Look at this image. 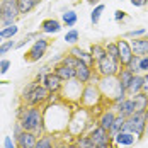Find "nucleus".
I'll list each match as a JSON object with an SVG mask.
<instances>
[{
  "label": "nucleus",
  "mask_w": 148,
  "mask_h": 148,
  "mask_svg": "<svg viewBox=\"0 0 148 148\" xmlns=\"http://www.w3.org/2000/svg\"><path fill=\"white\" fill-rule=\"evenodd\" d=\"M41 84L51 94H60L61 92V87H63V80L55 72H46L45 77H43V80H41Z\"/></svg>",
  "instance_id": "obj_12"
},
{
  "label": "nucleus",
  "mask_w": 148,
  "mask_h": 148,
  "mask_svg": "<svg viewBox=\"0 0 148 148\" xmlns=\"http://www.w3.org/2000/svg\"><path fill=\"white\" fill-rule=\"evenodd\" d=\"M140 73H143V75L148 73V55L140 56Z\"/></svg>",
  "instance_id": "obj_40"
},
{
  "label": "nucleus",
  "mask_w": 148,
  "mask_h": 148,
  "mask_svg": "<svg viewBox=\"0 0 148 148\" xmlns=\"http://www.w3.org/2000/svg\"><path fill=\"white\" fill-rule=\"evenodd\" d=\"M123 131H130L138 136V140H141L147 133V119H145V111H136L130 118H126L124 123V130Z\"/></svg>",
  "instance_id": "obj_7"
},
{
  "label": "nucleus",
  "mask_w": 148,
  "mask_h": 148,
  "mask_svg": "<svg viewBox=\"0 0 148 148\" xmlns=\"http://www.w3.org/2000/svg\"><path fill=\"white\" fill-rule=\"evenodd\" d=\"M92 75H94V68L89 66V65H85V63H82V61L78 60V65H77V68H75V78L80 80V82L85 85V84L90 82Z\"/></svg>",
  "instance_id": "obj_18"
},
{
  "label": "nucleus",
  "mask_w": 148,
  "mask_h": 148,
  "mask_svg": "<svg viewBox=\"0 0 148 148\" xmlns=\"http://www.w3.org/2000/svg\"><path fill=\"white\" fill-rule=\"evenodd\" d=\"M2 43H3V39H2V38H0V45H2Z\"/></svg>",
  "instance_id": "obj_52"
},
{
  "label": "nucleus",
  "mask_w": 148,
  "mask_h": 148,
  "mask_svg": "<svg viewBox=\"0 0 148 148\" xmlns=\"http://www.w3.org/2000/svg\"><path fill=\"white\" fill-rule=\"evenodd\" d=\"M2 148H17L15 140L14 138H10V136H5V138H3V147Z\"/></svg>",
  "instance_id": "obj_44"
},
{
  "label": "nucleus",
  "mask_w": 148,
  "mask_h": 148,
  "mask_svg": "<svg viewBox=\"0 0 148 148\" xmlns=\"http://www.w3.org/2000/svg\"><path fill=\"white\" fill-rule=\"evenodd\" d=\"M126 68L134 75L140 73V56H133V58L130 60V63L126 65Z\"/></svg>",
  "instance_id": "obj_38"
},
{
  "label": "nucleus",
  "mask_w": 148,
  "mask_h": 148,
  "mask_svg": "<svg viewBox=\"0 0 148 148\" xmlns=\"http://www.w3.org/2000/svg\"><path fill=\"white\" fill-rule=\"evenodd\" d=\"M94 123H95V118L92 116V111H90V109H85V107L73 109L72 119H70V123H68L66 134L72 136V138H77V136H80V134H85Z\"/></svg>",
  "instance_id": "obj_3"
},
{
  "label": "nucleus",
  "mask_w": 148,
  "mask_h": 148,
  "mask_svg": "<svg viewBox=\"0 0 148 148\" xmlns=\"http://www.w3.org/2000/svg\"><path fill=\"white\" fill-rule=\"evenodd\" d=\"M112 141H114V147L116 148H130L133 145H136L140 140H138L136 134L130 133V131H121V133H118L112 138Z\"/></svg>",
  "instance_id": "obj_13"
},
{
  "label": "nucleus",
  "mask_w": 148,
  "mask_h": 148,
  "mask_svg": "<svg viewBox=\"0 0 148 148\" xmlns=\"http://www.w3.org/2000/svg\"><path fill=\"white\" fill-rule=\"evenodd\" d=\"M104 10H106V5H104V3H99V5L94 7V10H92V14H90V21H92V24H99L101 15H102Z\"/></svg>",
  "instance_id": "obj_34"
},
{
  "label": "nucleus",
  "mask_w": 148,
  "mask_h": 148,
  "mask_svg": "<svg viewBox=\"0 0 148 148\" xmlns=\"http://www.w3.org/2000/svg\"><path fill=\"white\" fill-rule=\"evenodd\" d=\"M10 60H7V58H2L0 60V75H5L9 70H10Z\"/></svg>",
  "instance_id": "obj_41"
},
{
  "label": "nucleus",
  "mask_w": 148,
  "mask_h": 148,
  "mask_svg": "<svg viewBox=\"0 0 148 148\" xmlns=\"http://www.w3.org/2000/svg\"><path fill=\"white\" fill-rule=\"evenodd\" d=\"M111 109L116 111V114L119 116H124V118H130L131 114L136 112V107H134V101L131 97H126L123 102L119 104H111Z\"/></svg>",
  "instance_id": "obj_15"
},
{
  "label": "nucleus",
  "mask_w": 148,
  "mask_h": 148,
  "mask_svg": "<svg viewBox=\"0 0 148 148\" xmlns=\"http://www.w3.org/2000/svg\"><path fill=\"white\" fill-rule=\"evenodd\" d=\"M145 119H147V130H148V107L145 109Z\"/></svg>",
  "instance_id": "obj_50"
},
{
  "label": "nucleus",
  "mask_w": 148,
  "mask_h": 148,
  "mask_svg": "<svg viewBox=\"0 0 148 148\" xmlns=\"http://www.w3.org/2000/svg\"><path fill=\"white\" fill-rule=\"evenodd\" d=\"M48 95H49V92L46 89L43 84H38L34 89L29 92V95L24 99V101H21L22 104H26V106H39V107H43L48 101Z\"/></svg>",
  "instance_id": "obj_11"
},
{
  "label": "nucleus",
  "mask_w": 148,
  "mask_h": 148,
  "mask_svg": "<svg viewBox=\"0 0 148 148\" xmlns=\"http://www.w3.org/2000/svg\"><path fill=\"white\" fill-rule=\"evenodd\" d=\"M131 99L134 101V107H136V111H145V109L148 107V95H145L143 92L131 95Z\"/></svg>",
  "instance_id": "obj_31"
},
{
  "label": "nucleus",
  "mask_w": 148,
  "mask_h": 148,
  "mask_svg": "<svg viewBox=\"0 0 148 148\" xmlns=\"http://www.w3.org/2000/svg\"><path fill=\"white\" fill-rule=\"evenodd\" d=\"M126 17H128V14H126L124 10H116V12H114V21H118V22L124 21Z\"/></svg>",
  "instance_id": "obj_45"
},
{
  "label": "nucleus",
  "mask_w": 148,
  "mask_h": 148,
  "mask_svg": "<svg viewBox=\"0 0 148 148\" xmlns=\"http://www.w3.org/2000/svg\"><path fill=\"white\" fill-rule=\"evenodd\" d=\"M130 2H131L133 7H145V5H148V0H130Z\"/></svg>",
  "instance_id": "obj_46"
},
{
  "label": "nucleus",
  "mask_w": 148,
  "mask_h": 148,
  "mask_svg": "<svg viewBox=\"0 0 148 148\" xmlns=\"http://www.w3.org/2000/svg\"><path fill=\"white\" fill-rule=\"evenodd\" d=\"M102 101H104V97H102L101 89H99L95 84H85V85H84V92H82V97H80L78 106L94 111V109H99V107H101Z\"/></svg>",
  "instance_id": "obj_5"
},
{
  "label": "nucleus",
  "mask_w": 148,
  "mask_h": 148,
  "mask_svg": "<svg viewBox=\"0 0 148 148\" xmlns=\"http://www.w3.org/2000/svg\"><path fill=\"white\" fill-rule=\"evenodd\" d=\"M89 51H90V55H92V58H94V61H99V60H102L107 55L106 46L102 43H92L89 48Z\"/></svg>",
  "instance_id": "obj_27"
},
{
  "label": "nucleus",
  "mask_w": 148,
  "mask_h": 148,
  "mask_svg": "<svg viewBox=\"0 0 148 148\" xmlns=\"http://www.w3.org/2000/svg\"><path fill=\"white\" fill-rule=\"evenodd\" d=\"M106 51H107V56H111V58L118 60L119 61V48H118V41H107L106 43Z\"/></svg>",
  "instance_id": "obj_33"
},
{
  "label": "nucleus",
  "mask_w": 148,
  "mask_h": 148,
  "mask_svg": "<svg viewBox=\"0 0 148 148\" xmlns=\"http://www.w3.org/2000/svg\"><path fill=\"white\" fill-rule=\"evenodd\" d=\"M87 2H89L92 7H95V5H99V3H101V0H87Z\"/></svg>",
  "instance_id": "obj_49"
},
{
  "label": "nucleus",
  "mask_w": 148,
  "mask_h": 148,
  "mask_svg": "<svg viewBox=\"0 0 148 148\" xmlns=\"http://www.w3.org/2000/svg\"><path fill=\"white\" fill-rule=\"evenodd\" d=\"M61 29H63V24L58 19H45L39 24V32L43 34H58Z\"/></svg>",
  "instance_id": "obj_20"
},
{
  "label": "nucleus",
  "mask_w": 148,
  "mask_h": 148,
  "mask_svg": "<svg viewBox=\"0 0 148 148\" xmlns=\"http://www.w3.org/2000/svg\"><path fill=\"white\" fill-rule=\"evenodd\" d=\"M53 72L58 75L60 78L63 80V82H66V80H72V78H75V68H72V66H66V65H63L61 61L60 63H56L55 66H53Z\"/></svg>",
  "instance_id": "obj_22"
},
{
  "label": "nucleus",
  "mask_w": 148,
  "mask_h": 148,
  "mask_svg": "<svg viewBox=\"0 0 148 148\" xmlns=\"http://www.w3.org/2000/svg\"><path fill=\"white\" fill-rule=\"evenodd\" d=\"M73 141H75V147L77 148H95V143L92 141V138H90L87 133L77 136Z\"/></svg>",
  "instance_id": "obj_30"
},
{
  "label": "nucleus",
  "mask_w": 148,
  "mask_h": 148,
  "mask_svg": "<svg viewBox=\"0 0 148 148\" xmlns=\"http://www.w3.org/2000/svg\"><path fill=\"white\" fill-rule=\"evenodd\" d=\"M17 32H19V26H17V24L5 26V27H0V38H2L3 41L14 39V36H17Z\"/></svg>",
  "instance_id": "obj_29"
},
{
  "label": "nucleus",
  "mask_w": 148,
  "mask_h": 148,
  "mask_svg": "<svg viewBox=\"0 0 148 148\" xmlns=\"http://www.w3.org/2000/svg\"><path fill=\"white\" fill-rule=\"evenodd\" d=\"M133 75L126 66H121V70H119V73L116 75L118 77V80H119V85L123 87V89L128 92V87H130V84H131V80H133Z\"/></svg>",
  "instance_id": "obj_26"
},
{
  "label": "nucleus",
  "mask_w": 148,
  "mask_h": 148,
  "mask_svg": "<svg viewBox=\"0 0 148 148\" xmlns=\"http://www.w3.org/2000/svg\"><path fill=\"white\" fill-rule=\"evenodd\" d=\"M15 116L19 124L22 126L24 131H31L38 138L46 133L45 128V116H43V107L39 106H26L21 104L15 111Z\"/></svg>",
  "instance_id": "obj_2"
},
{
  "label": "nucleus",
  "mask_w": 148,
  "mask_h": 148,
  "mask_svg": "<svg viewBox=\"0 0 148 148\" xmlns=\"http://www.w3.org/2000/svg\"><path fill=\"white\" fill-rule=\"evenodd\" d=\"M130 45H131L134 56H145V55H148V36L133 38V39H130Z\"/></svg>",
  "instance_id": "obj_17"
},
{
  "label": "nucleus",
  "mask_w": 148,
  "mask_h": 148,
  "mask_svg": "<svg viewBox=\"0 0 148 148\" xmlns=\"http://www.w3.org/2000/svg\"><path fill=\"white\" fill-rule=\"evenodd\" d=\"M68 53H70V55H73L77 60H80L82 63H85V65H89V66H92V68H94L95 61H94V58H92L90 51H85V49H82L80 46L73 45L72 48H70V51H68Z\"/></svg>",
  "instance_id": "obj_21"
},
{
  "label": "nucleus",
  "mask_w": 148,
  "mask_h": 148,
  "mask_svg": "<svg viewBox=\"0 0 148 148\" xmlns=\"http://www.w3.org/2000/svg\"><path fill=\"white\" fill-rule=\"evenodd\" d=\"M116 111L114 109H104V111H101L99 112V116L95 118V123L102 128V130H106L107 133H109V130H111V126H112V123H114V119H116Z\"/></svg>",
  "instance_id": "obj_16"
},
{
  "label": "nucleus",
  "mask_w": 148,
  "mask_h": 148,
  "mask_svg": "<svg viewBox=\"0 0 148 148\" xmlns=\"http://www.w3.org/2000/svg\"><path fill=\"white\" fill-rule=\"evenodd\" d=\"M58 143V134H53V133H45L43 136L38 138L34 148H55Z\"/></svg>",
  "instance_id": "obj_23"
},
{
  "label": "nucleus",
  "mask_w": 148,
  "mask_h": 148,
  "mask_svg": "<svg viewBox=\"0 0 148 148\" xmlns=\"http://www.w3.org/2000/svg\"><path fill=\"white\" fill-rule=\"evenodd\" d=\"M77 21H78V15H77L75 10H66L65 14L61 15V24L66 26V27H73L77 24Z\"/></svg>",
  "instance_id": "obj_32"
},
{
  "label": "nucleus",
  "mask_w": 148,
  "mask_h": 148,
  "mask_svg": "<svg viewBox=\"0 0 148 148\" xmlns=\"http://www.w3.org/2000/svg\"><path fill=\"white\" fill-rule=\"evenodd\" d=\"M22 131H24V130H22V126H21V124H19V121H17V123L14 124V136H12V138L19 136V134L22 133Z\"/></svg>",
  "instance_id": "obj_47"
},
{
  "label": "nucleus",
  "mask_w": 148,
  "mask_h": 148,
  "mask_svg": "<svg viewBox=\"0 0 148 148\" xmlns=\"http://www.w3.org/2000/svg\"><path fill=\"white\" fill-rule=\"evenodd\" d=\"M48 48H49V41H48L46 38H41V36H39L38 39L32 41L31 48L26 51L24 60H26L27 63H36V61H39L41 58H45Z\"/></svg>",
  "instance_id": "obj_9"
},
{
  "label": "nucleus",
  "mask_w": 148,
  "mask_h": 148,
  "mask_svg": "<svg viewBox=\"0 0 148 148\" xmlns=\"http://www.w3.org/2000/svg\"><path fill=\"white\" fill-rule=\"evenodd\" d=\"M143 82H145V75L143 73H136L133 75V80L128 87V97H131L134 94H140L141 89H143Z\"/></svg>",
  "instance_id": "obj_24"
},
{
  "label": "nucleus",
  "mask_w": 148,
  "mask_h": 148,
  "mask_svg": "<svg viewBox=\"0 0 148 148\" xmlns=\"http://www.w3.org/2000/svg\"><path fill=\"white\" fill-rule=\"evenodd\" d=\"M0 27H2V10H0Z\"/></svg>",
  "instance_id": "obj_51"
},
{
  "label": "nucleus",
  "mask_w": 148,
  "mask_h": 148,
  "mask_svg": "<svg viewBox=\"0 0 148 148\" xmlns=\"http://www.w3.org/2000/svg\"><path fill=\"white\" fill-rule=\"evenodd\" d=\"M15 145L17 148H34L36 141H38V136L31 131H22L19 136H15Z\"/></svg>",
  "instance_id": "obj_19"
},
{
  "label": "nucleus",
  "mask_w": 148,
  "mask_h": 148,
  "mask_svg": "<svg viewBox=\"0 0 148 148\" xmlns=\"http://www.w3.org/2000/svg\"><path fill=\"white\" fill-rule=\"evenodd\" d=\"M119 70H121V63L107 55L102 60L95 61V65H94V72L99 77H114L119 73Z\"/></svg>",
  "instance_id": "obj_8"
},
{
  "label": "nucleus",
  "mask_w": 148,
  "mask_h": 148,
  "mask_svg": "<svg viewBox=\"0 0 148 148\" xmlns=\"http://www.w3.org/2000/svg\"><path fill=\"white\" fill-rule=\"evenodd\" d=\"M118 48H119V63H121V66H126L130 63V60L134 56L131 45H130V39H124V38L118 39Z\"/></svg>",
  "instance_id": "obj_14"
},
{
  "label": "nucleus",
  "mask_w": 148,
  "mask_h": 148,
  "mask_svg": "<svg viewBox=\"0 0 148 148\" xmlns=\"http://www.w3.org/2000/svg\"><path fill=\"white\" fill-rule=\"evenodd\" d=\"M141 36H147V29L140 27V29H133V31H128L123 34L124 39H133V38H141Z\"/></svg>",
  "instance_id": "obj_37"
},
{
  "label": "nucleus",
  "mask_w": 148,
  "mask_h": 148,
  "mask_svg": "<svg viewBox=\"0 0 148 148\" xmlns=\"http://www.w3.org/2000/svg\"><path fill=\"white\" fill-rule=\"evenodd\" d=\"M75 140V138H73ZM65 141V140H58V143H56V147L55 148H77L75 147V141Z\"/></svg>",
  "instance_id": "obj_42"
},
{
  "label": "nucleus",
  "mask_w": 148,
  "mask_h": 148,
  "mask_svg": "<svg viewBox=\"0 0 148 148\" xmlns=\"http://www.w3.org/2000/svg\"><path fill=\"white\" fill-rule=\"evenodd\" d=\"M78 39H80V34H78V31L77 29H70L66 34H65V41L68 43V45H77L78 43Z\"/></svg>",
  "instance_id": "obj_36"
},
{
  "label": "nucleus",
  "mask_w": 148,
  "mask_h": 148,
  "mask_svg": "<svg viewBox=\"0 0 148 148\" xmlns=\"http://www.w3.org/2000/svg\"><path fill=\"white\" fill-rule=\"evenodd\" d=\"M15 43L14 39H7V41H3L2 45H0V58L3 56V55H7L9 51H12V49H15Z\"/></svg>",
  "instance_id": "obj_35"
},
{
  "label": "nucleus",
  "mask_w": 148,
  "mask_h": 148,
  "mask_svg": "<svg viewBox=\"0 0 148 148\" xmlns=\"http://www.w3.org/2000/svg\"><path fill=\"white\" fill-rule=\"evenodd\" d=\"M82 92H84V84L77 78L72 80H66L63 82V87H61V99L65 102L70 104H78L80 102V97H82Z\"/></svg>",
  "instance_id": "obj_6"
},
{
  "label": "nucleus",
  "mask_w": 148,
  "mask_h": 148,
  "mask_svg": "<svg viewBox=\"0 0 148 148\" xmlns=\"http://www.w3.org/2000/svg\"><path fill=\"white\" fill-rule=\"evenodd\" d=\"M124 123H126V118L118 114L116 119H114V123H112V126H111V130H109V136H111V138H114L118 133H121V131L124 130Z\"/></svg>",
  "instance_id": "obj_28"
},
{
  "label": "nucleus",
  "mask_w": 148,
  "mask_h": 148,
  "mask_svg": "<svg viewBox=\"0 0 148 148\" xmlns=\"http://www.w3.org/2000/svg\"><path fill=\"white\" fill-rule=\"evenodd\" d=\"M38 84H39V82H36V80H32V82H29V84H26V85L22 87V90H21V101H24V99L29 95V92L34 89Z\"/></svg>",
  "instance_id": "obj_39"
},
{
  "label": "nucleus",
  "mask_w": 148,
  "mask_h": 148,
  "mask_svg": "<svg viewBox=\"0 0 148 148\" xmlns=\"http://www.w3.org/2000/svg\"><path fill=\"white\" fill-rule=\"evenodd\" d=\"M60 101H63V99H61V94H51V92H49L46 104H56V102H60Z\"/></svg>",
  "instance_id": "obj_43"
},
{
  "label": "nucleus",
  "mask_w": 148,
  "mask_h": 148,
  "mask_svg": "<svg viewBox=\"0 0 148 148\" xmlns=\"http://www.w3.org/2000/svg\"><path fill=\"white\" fill-rule=\"evenodd\" d=\"M141 92H143L145 95H148V73L145 75V82H143V89H141Z\"/></svg>",
  "instance_id": "obj_48"
},
{
  "label": "nucleus",
  "mask_w": 148,
  "mask_h": 148,
  "mask_svg": "<svg viewBox=\"0 0 148 148\" xmlns=\"http://www.w3.org/2000/svg\"><path fill=\"white\" fill-rule=\"evenodd\" d=\"M97 87L102 92V97L106 101H109V104H119L128 97V92L119 85L118 77H101Z\"/></svg>",
  "instance_id": "obj_4"
},
{
  "label": "nucleus",
  "mask_w": 148,
  "mask_h": 148,
  "mask_svg": "<svg viewBox=\"0 0 148 148\" xmlns=\"http://www.w3.org/2000/svg\"><path fill=\"white\" fill-rule=\"evenodd\" d=\"M73 104L60 101L56 104H45L43 106V116H45L46 133L65 134L68 130V123L72 119Z\"/></svg>",
  "instance_id": "obj_1"
},
{
  "label": "nucleus",
  "mask_w": 148,
  "mask_h": 148,
  "mask_svg": "<svg viewBox=\"0 0 148 148\" xmlns=\"http://www.w3.org/2000/svg\"><path fill=\"white\" fill-rule=\"evenodd\" d=\"M41 3V0H17V7H19V14L26 15L32 12L38 5Z\"/></svg>",
  "instance_id": "obj_25"
},
{
  "label": "nucleus",
  "mask_w": 148,
  "mask_h": 148,
  "mask_svg": "<svg viewBox=\"0 0 148 148\" xmlns=\"http://www.w3.org/2000/svg\"><path fill=\"white\" fill-rule=\"evenodd\" d=\"M0 10H2V27L12 26L21 17L17 0H0Z\"/></svg>",
  "instance_id": "obj_10"
}]
</instances>
